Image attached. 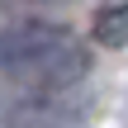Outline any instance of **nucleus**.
Listing matches in <instances>:
<instances>
[{
	"label": "nucleus",
	"mask_w": 128,
	"mask_h": 128,
	"mask_svg": "<svg viewBox=\"0 0 128 128\" xmlns=\"http://www.w3.org/2000/svg\"><path fill=\"white\" fill-rule=\"evenodd\" d=\"M90 71V48L52 19H19L0 28V76L19 90H66Z\"/></svg>",
	"instance_id": "obj_1"
},
{
	"label": "nucleus",
	"mask_w": 128,
	"mask_h": 128,
	"mask_svg": "<svg viewBox=\"0 0 128 128\" xmlns=\"http://www.w3.org/2000/svg\"><path fill=\"white\" fill-rule=\"evenodd\" d=\"M95 38L104 48H124L128 43V5H104L95 14Z\"/></svg>",
	"instance_id": "obj_2"
}]
</instances>
